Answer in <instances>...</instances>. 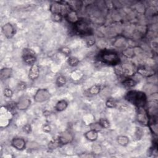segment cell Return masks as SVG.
<instances>
[{"mask_svg":"<svg viewBox=\"0 0 158 158\" xmlns=\"http://www.w3.org/2000/svg\"><path fill=\"white\" fill-rule=\"evenodd\" d=\"M40 75V69L37 64H34L31 66L29 72V78L31 81H35Z\"/></svg>","mask_w":158,"mask_h":158,"instance_id":"obj_9","label":"cell"},{"mask_svg":"<svg viewBox=\"0 0 158 158\" xmlns=\"http://www.w3.org/2000/svg\"><path fill=\"white\" fill-rule=\"evenodd\" d=\"M99 123L101 125V126L102 127V128H107L109 127V125H110L109 122L107 120L104 119H101L99 120Z\"/></svg>","mask_w":158,"mask_h":158,"instance_id":"obj_24","label":"cell"},{"mask_svg":"<svg viewBox=\"0 0 158 158\" xmlns=\"http://www.w3.org/2000/svg\"><path fill=\"white\" fill-rule=\"evenodd\" d=\"M67 106H68L67 102L66 100L63 99V100L58 101L56 103V106H55V109L56 111L61 112V111H64L67 108Z\"/></svg>","mask_w":158,"mask_h":158,"instance_id":"obj_15","label":"cell"},{"mask_svg":"<svg viewBox=\"0 0 158 158\" xmlns=\"http://www.w3.org/2000/svg\"><path fill=\"white\" fill-rule=\"evenodd\" d=\"M31 103L30 98L26 96H23L19 98V100L16 103V108L21 111L25 110L29 108Z\"/></svg>","mask_w":158,"mask_h":158,"instance_id":"obj_7","label":"cell"},{"mask_svg":"<svg viewBox=\"0 0 158 158\" xmlns=\"http://www.w3.org/2000/svg\"><path fill=\"white\" fill-rule=\"evenodd\" d=\"M51 97V94L49 91L45 88H41L37 91L34 99L36 102H43L48 100Z\"/></svg>","mask_w":158,"mask_h":158,"instance_id":"obj_6","label":"cell"},{"mask_svg":"<svg viewBox=\"0 0 158 158\" xmlns=\"http://www.w3.org/2000/svg\"><path fill=\"white\" fill-rule=\"evenodd\" d=\"M123 85L128 88H131V87H133L136 85V82L134 80L131 78H127L125 80H124L123 81Z\"/></svg>","mask_w":158,"mask_h":158,"instance_id":"obj_18","label":"cell"},{"mask_svg":"<svg viewBox=\"0 0 158 158\" xmlns=\"http://www.w3.org/2000/svg\"><path fill=\"white\" fill-rule=\"evenodd\" d=\"M116 103L115 101L113 99H110L108 100L106 102V106L108 108H114L116 106Z\"/></svg>","mask_w":158,"mask_h":158,"instance_id":"obj_26","label":"cell"},{"mask_svg":"<svg viewBox=\"0 0 158 158\" xmlns=\"http://www.w3.org/2000/svg\"><path fill=\"white\" fill-rule=\"evenodd\" d=\"M66 19L72 23H75L77 22H78L79 20L77 14H76V13L74 11L70 10L66 15Z\"/></svg>","mask_w":158,"mask_h":158,"instance_id":"obj_16","label":"cell"},{"mask_svg":"<svg viewBox=\"0 0 158 158\" xmlns=\"http://www.w3.org/2000/svg\"><path fill=\"white\" fill-rule=\"evenodd\" d=\"M63 19V16L59 14H52V20L55 22H60Z\"/></svg>","mask_w":158,"mask_h":158,"instance_id":"obj_27","label":"cell"},{"mask_svg":"<svg viewBox=\"0 0 158 158\" xmlns=\"http://www.w3.org/2000/svg\"><path fill=\"white\" fill-rule=\"evenodd\" d=\"M79 59L75 57H69L68 59V64L69 66H72V67H75L77 66L79 64Z\"/></svg>","mask_w":158,"mask_h":158,"instance_id":"obj_19","label":"cell"},{"mask_svg":"<svg viewBox=\"0 0 158 158\" xmlns=\"http://www.w3.org/2000/svg\"><path fill=\"white\" fill-rule=\"evenodd\" d=\"M4 95L7 98H11L13 95V92L11 88H6L4 90Z\"/></svg>","mask_w":158,"mask_h":158,"instance_id":"obj_25","label":"cell"},{"mask_svg":"<svg viewBox=\"0 0 158 158\" xmlns=\"http://www.w3.org/2000/svg\"><path fill=\"white\" fill-rule=\"evenodd\" d=\"M23 130H24V131H25V132H27V133L31 132V126H30L29 125H25V126L23 127Z\"/></svg>","mask_w":158,"mask_h":158,"instance_id":"obj_30","label":"cell"},{"mask_svg":"<svg viewBox=\"0 0 158 158\" xmlns=\"http://www.w3.org/2000/svg\"><path fill=\"white\" fill-rule=\"evenodd\" d=\"M12 75V70L9 68H4L1 70L0 72V77L3 80H6V79L11 77Z\"/></svg>","mask_w":158,"mask_h":158,"instance_id":"obj_14","label":"cell"},{"mask_svg":"<svg viewBox=\"0 0 158 158\" xmlns=\"http://www.w3.org/2000/svg\"><path fill=\"white\" fill-rule=\"evenodd\" d=\"M73 140L72 135L69 132H64L58 138L60 145H66L70 143Z\"/></svg>","mask_w":158,"mask_h":158,"instance_id":"obj_11","label":"cell"},{"mask_svg":"<svg viewBox=\"0 0 158 158\" xmlns=\"http://www.w3.org/2000/svg\"><path fill=\"white\" fill-rule=\"evenodd\" d=\"M85 136L87 140L93 142L97 140L98 137V134L97 131L91 129V130L87 131V132L85 134Z\"/></svg>","mask_w":158,"mask_h":158,"instance_id":"obj_13","label":"cell"},{"mask_svg":"<svg viewBox=\"0 0 158 158\" xmlns=\"http://www.w3.org/2000/svg\"><path fill=\"white\" fill-rule=\"evenodd\" d=\"M138 120L140 122L143 124H146L148 122L146 113L145 111L143 108H140V110L138 113Z\"/></svg>","mask_w":158,"mask_h":158,"instance_id":"obj_12","label":"cell"},{"mask_svg":"<svg viewBox=\"0 0 158 158\" xmlns=\"http://www.w3.org/2000/svg\"><path fill=\"white\" fill-rule=\"evenodd\" d=\"M75 28L76 31L81 35H88L91 31L89 24L82 20H79L75 23Z\"/></svg>","mask_w":158,"mask_h":158,"instance_id":"obj_5","label":"cell"},{"mask_svg":"<svg viewBox=\"0 0 158 158\" xmlns=\"http://www.w3.org/2000/svg\"><path fill=\"white\" fill-rule=\"evenodd\" d=\"M126 99L138 108H143L146 103V96L141 92L130 91L126 95Z\"/></svg>","mask_w":158,"mask_h":158,"instance_id":"obj_1","label":"cell"},{"mask_svg":"<svg viewBox=\"0 0 158 158\" xmlns=\"http://www.w3.org/2000/svg\"><path fill=\"white\" fill-rule=\"evenodd\" d=\"M13 118L11 111L8 107H2L1 110V126L7 127Z\"/></svg>","mask_w":158,"mask_h":158,"instance_id":"obj_4","label":"cell"},{"mask_svg":"<svg viewBox=\"0 0 158 158\" xmlns=\"http://www.w3.org/2000/svg\"><path fill=\"white\" fill-rule=\"evenodd\" d=\"M101 60L108 65H117L120 63V58L116 52L111 51H103L100 55Z\"/></svg>","mask_w":158,"mask_h":158,"instance_id":"obj_2","label":"cell"},{"mask_svg":"<svg viewBox=\"0 0 158 158\" xmlns=\"http://www.w3.org/2000/svg\"><path fill=\"white\" fill-rule=\"evenodd\" d=\"M72 76L74 78V80H80V78H81L82 76V74L81 71L75 70L72 74Z\"/></svg>","mask_w":158,"mask_h":158,"instance_id":"obj_23","label":"cell"},{"mask_svg":"<svg viewBox=\"0 0 158 158\" xmlns=\"http://www.w3.org/2000/svg\"><path fill=\"white\" fill-rule=\"evenodd\" d=\"M101 90V87L99 85H95L92 86L90 89H89V92L92 95H97L99 93Z\"/></svg>","mask_w":158,"mask_h":158,"instance_id":"obj_22","label":"cell"},{"mask_svg":"<svg viewBox=\"0 0 158 158\" xmlns=\"http://www.w3.org/2000/svg\"><path fill=\"white\" fill-rule=\"evenodd\" d=\"M18 87H19V89L20 90H25V88H26V84L24 83V82H20V84H19Z\"/></svg>","mask_w":158,"mask_h":158,"instance_id":"obj_29","label":"cell"},{"mask_svg":"<svg viewBox=\"0 0 158 158\" xmlns=\"http://www.w3.org/2000/svg\"><path fill=\"white\" fill-rule=\"evenodd\" d=\"M12 145L16 149L22 151L25 148V141L22 138H15L12 141Z\"/></svg>","mask_w":158,"mask_h":158,"instance_id":"obj_10","label":"cell"},{"mask_svg":"<svg viewBox=\"0 0 158 158\" xmlns=\"http://www.w3.org/2000/svg\"><path fill=\"white\" fill-rule=\"evenodd\" d=\"M117 142L119 145H120L123 146H125L128 144L129 140L125 136H120L117 138Z\"/></svg>","mask_w":158,"mask_h":158,"instance_id":"obj_20","label":"cell"},{"mask_svg":"<svg viewBox=\"0 0 158 158\" xmlns=\"http://www.w3.org/2000/svg\"><path fill=\"white\" fill-rule=\"evenodd\" d=\"M138 72L143 76L149 77L154 75V71L149 68L146 67H141L138 69Z\"/></svg>","mask_w":158,"mask_h":158,"instance_id":"obj_17","label":"cell"},{"mask_svg":"<svg viewBox=\"0 0 158 158\" xmlns=\"http://www.w3.org/2000/svg\"><path fill=\"white\" fill-rule=\"evenodd\" d=\"M2 31L5 36L8 38H12L15 34L14 27L12 24L9 23L3 25V27H2Z\"/></svg>","mask_w":158,"mask_h":158,"instance_id":"obj_8","label":"cell"},{"mask_svg":"<svg viewBox=\"0 0 158 158\" xmlns=\"http://www.w3.org/2000/svg\"><path fill=\"white\" fill-rule=\"evenodd\" d=\"M66 78L63 75H60L56 79V85L58 87H63L66 84Z\"/></svg>","mask_w":158,"mask_h":158,"instance_id":"obj_21","label":"cell"},{"mask_svg":"<svg viewBox=\"0 0 158 158\" xmlns=\"http://www.w3.org/2000/svg\"><path fill=\"white\" fill-rule=\"evenodd\" d=\"M22 59L25 64L32 66L35 63L37 57L35 52L30 48H24L22 51Z\"/></svg>","mask_w":158,"mask_h":158,"instance_id":"obj_3","label":"cell"},{"mask_svg":"<svg viewBox=\"0 0 158 158\" xmlns=\"http://www.w3.org/2000/svg\"><path fill=\"white\" fill-rule=\"evenodd\" d=\"M61 52H63V53L65 54L66 55H69L70 53V49L67 48V47H64L63 48L61 49Z\"/></svg>","mask_w":158,"mask_h":158,"instance_id":"obj_28","label":"cell"}]
</instances>
